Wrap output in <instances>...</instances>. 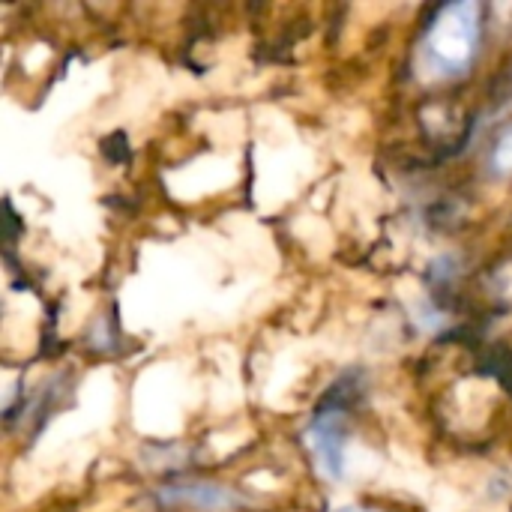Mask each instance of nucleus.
I'll list each match as a JSON object with an SVG mask.
<instances>
[{"mask_svg":"<svg viewBox=\"0 0 512 512\" xmlns=\"http://www.w3.org/2000/svg\"><path fill=\"white\" fill-rule=\"evenodd\" d=\"M306 444L315 456L318 471L327 480H339L345 474V444H348V423L345 408L339 405H321L318 414L309 423Z\"/></svg>","mask_w":512,"mask_h":512,"instance_id":"nucleus-2","label":"nucleus"},{"mask_svg":"<svg viewBox=\"0 0 512 512\" xmlns=\"http://www.w3.org/2000/svg\"><path fill=\"white\" fill-rule=\"evenodd\" d=\"M165 507H189L198 512H234L243 507V498L219 483H171L159 489Z\"/></svg>","mask_w":512,"mask_h":512,"instance_id":"nucleus-3","label":"nucleus"},{"mask_svg":"<svg viewBox=\"0 0 512 512\" xmlns=\"http://www.w3.org/2000/svg\"><path fill=\"white\" fill-rule=\"evenodd\" d=\"M480 42V6L471 0L441 6L417 48V72L426 81L465 75Z\"/></svg>","mask_w":512,"mask_h":512,"instance_id":"nucleus-1","label":"nucleus"},{"mask_svg":"<svg viewBox=\"0 0 512 512\" xmlns=\"http://www.w3.org/2000/svg\"><path fill=\"white\" fill-rule=\"evenodd\" d=\"M336 512H378V510H363V507H342V510Z\"/></svg>","mask_w":512,"mask_h":512,"instance_id":"nucleus-5","label":"nucleus"},{"mask_svg":"<svg viewBox=\"0 0 512 512\" xmlns=\"http://www.w3.org/2000/svg\"><path fill=\"white\" fill-rule=\"evenodd\" d=\"M492 168H495V174H504V177L512 174V126H507V132L498 138V144L492 150Z\"/></svg>","mask_w":512,"mask_h":512,"instance_id":"nucleus-4","label":"nucleus"}]
</instances>
